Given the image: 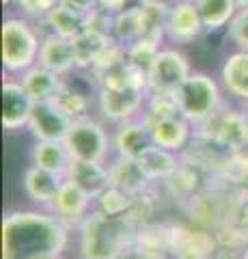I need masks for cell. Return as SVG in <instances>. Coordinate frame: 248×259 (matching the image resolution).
I'll return each instance as SVG.
<instances>
[{
    "instance_id": "d590c367",
    "label": "cell",
    "mask_w": 248,
    "mask_h": 259,
    "mask_svg": "<svg viewBox=\"0 0 248 259\" xmlns=\"http://www.w3.org/2000/svg\"><path fill=\"white\" fill-rule=\"evenodd\" d=\"M229 37L239 50L248 52V7L246 9H239L235 13V18L229 24Z\"/></svg>"
},
{
    "instance_id": "b9f144b4",
    "label": "cell",
    "mask_w": 248,
    "mask_h": 259,
    "mask_svg": "<svg viewBox=\"0 0 248 259\" xmlns=\"http://www.w3.org/2000/svg\"><path fill=\"white\" fill-rule=\"evenodd\" d=\"M242 259H248V244H246L244 250H242Z\"/></svg>"
},
{
    "instance_id": "44dd1931",
    "label": "cell",
    "mask_w": 248,
    "mask_h": 259,
    "mask_svg": "<svg viewBox=\"0 0 248 259\" xmlns=\"http://www.w3.org/2000/svg\"><path fill=\"white\" fill-rule=\"evenodd\" d=\"M22 84L28 91V95L33 97V102L39 104V102H54V97L59 95L61 87L65 82L61 80L59 74H54V71L45 69L43 65L37 63L28 71H24Z\"/></svg>"
},
{
    "instance_id": "d4e9b609",
    "label": "cell",
    "mask_w": 248,
    "mask_h": 259,
    "mask_svg": "<svg viewBox=\"0 0 248 259\" xmlns=\"http://www.w3.org/2000/svg\"><path fill=\"white\" fill-rule=\"evenodd\" d=\"M33 164L45 171L65 175L71 164V156L65 147V143H52V141H37L33 149Z\"/></svg>"
},
{
    "instance_id": "52a82bcc",
    "label": "cell",
    "mask_w": 248,
    "mask_h": 259,
    "mask_svg": "<svg viewBox=\"0 0 248 259\" xmlns=\"http://www.w3.org/2000/svg\"><path fill=\"white\" fill-rule=\"evenodd\" d=\"M218 250L214 231L169 223V255L173 259H214Z\"/></svg>"
},
{
    "instance_id": "e0dca14e",
    "label": "cell",
    "mask_w": 248,
    "mask_h": 259,
    "mask_svg": "<svg viewBox=\"0 0 248 259\" xmlns=\"http://www.w3.org/2000/svg\"><path fill=\"white\" fill-rule=\"evenodd\" d=\"M39 65H43L45 69H50L59 76L76 69V56H74V44H71V39L59 37L54 32L43 37L41 48H39Z\"/></svg>"
},
{
    "instance_id": "3957f363",
    "label": "cell",
    "mask_w": 248,
    "mask_h": 259,
    "mask_svg": "<svg viewBox=\"0 0 248 259\" xmlns=\"http://www.w3.org/2000/svg\"><path fill=\"white\" fill-rule=\"evenodd\" d=\"M175 102L181 115L190 123L199 125L220 110V89L214 78L196 71V74H190L175 91Z\"/></svg>"
},
{
    "instance_id": "7402d4cb",
    "label": "cell",
    "mask_w": 248,
    "mask_h": 259,
    "mask_svg": "<svg viewBox=\"0 0 248 259\" xmlns=\"http://www.w3.org/2000/svg\"><path fill=\"white\" fill-rule=\"evenodd\" d=\"M140 37L147 41L160 44L166 35V24H169L171 7L162 3V0H145L140 7Z\"/></svg>"
},
{
    "instance_id": "f35d334b",
    "label": "cell",
    "mask_w": 248,
    "mask_h": 259,
    "mask_svg": "<svg viewBox=\"0 0 248 259\" xmlns=\"http://www.w3.org/2000/svg\"><path fill=\"white\" fill-rule=\"evenodd\" d=\"M63 7H67L69 11L80 13V15H86L91 9L97 7V0H61Z\"/></svg>"
},
{
    "instance_id": "8fae6325",
    "label": "cell",
    "mask_w": 248,
    "mask_h": 259,
    "mask_svg": "<svg viewBox=\"0 0 248 259\" xmlns=\"http://www.w3.org/2000/svg\"><path fill=\"white\" fill-rule=\"evenodd\" d=\"M147 123L154 145L169 151H183L192 141V130L190 121L183 115H173V117H142Z\"/></svg>"
},
{
    "instance_id": "f6af8a7d",
    "label": "cell",
    "mask_w": 248,
    "mask_h": 259,
    "mask_svg": "<svg viewBox=\"0 0 248 259\" xmlns=\"http://www.w3.org/2000/svg\"><path fill=\"white\" fill-rule=\"evenodd\" d=\"M246 115H248V112H246Z\"/></svg>"
},
{
    "instance_id": "484cf974",
    "label": "cell",
    "mask_w": 248,
    "mask_h": 259,
    "mask_svg": "<svg viewBox=\"0 0 248 259\" xmlns=\"http://www.w3.org/2000/svg\"><path fill=\"white\" fill-rule=\"evenodd\" d=\"M196 7L201 13L205 32H216L229 26L235 13L239 11L237 0H201Z\"/></svg>"
},
{
    "instance_id": "ac0fdd59",
    "label": "cell",
    "mask_w": 248,
    "mask_h": 259,
    "mask_svg": "<svg viewBox=\"0 0 248 259\" xmlns=\"http://www.w3.org/2000/svg\"><path fill=\"white\" fill-rule=\"evenodd\" d=\"M91 201L93 199L84 190H80L76 184L65 180L57 194V199H54V203H52V212L65 225H78L86 218L84 214H86V209H89Z\"/></svg>"
},
{
    "instance_id": "ba28073f",
    "label": "cell",
    "mask_w": 248,
    "mask_h": 259,
    "mask_svg": "<svg viewBox=\"0 0 248 259\" xmlns=\"http://www.w3.org/2000/svg\"><path fill=\"white\" fill-rule=\"evenodd\" d=\"M69 151L71 160H89V162H104L108 153V136L104 127L93 119L74 121L67 132V139L63 141Z\"/></svg>"
},
{
    "instance_id": "cb8c5ba5",
    "label": "cell",
    "mask_w": 248,
    "mask_h": 259,
    "mask_svg": "<svg viewBox=\"0 0 248 259\" xmlns=\"http://www.w3.org/2000/svg\"><path fill=\"white\" fill-rule=\"evenodd\" d=\"M142 171L147 173V177L151 182H158V180H169V177L177 171L181 160L175 156V151H169V149H162L154 145L151 149H147L142 156L138 158Z\"/></svg>"
},
{
    "instance_id": "ab89813d",
    "label": "cell",
    "mask_w": 248,
    "mask_h": 259,
    "mask_svg": "<svg viewBox=\"0 0 248 259\" xmlns=\"http://www.w3.org/2000/svg\"><path fill=\"white\" fill-rule=\"evenodd\" d=\"M136 259H173L169 253H136Z\"/></svg>"
},
{
    "instance_id": "30bf717a",
    "label": "cell",
    "mask_w": 248,
    "mask_h": 259,
    "mask_svg": "<svg viewBox=\"0 0 248 259\" xmlns=\"http://www.w3.org/2000/svg\"><path fill=\"white\" fill-rule=\"evenodd\" d=\"M71 121L54 102H39L35 104L28 119V130L37 141H52L63 143L67 139V132L71 127Z\"/></svg>"
},
{
    "instance_id": "7a4b0ae2",
    "label": "cell",
    "mask_w": 248,
    "mask_h": 259,
    "mask_svg": "<svg viewBox=\"0 0 248 259\" xmlns=\"http://www.w3.org/2000/svg\"><path fill=\"white\" fill-rule=\"evenodd\" d=\"M136 231L127 216H108L97 209L80 223V257L123 259L134 253Z\"/></svg>"
},
{
    "instance_id": "f1b7e54d",
    "label": "cell",
    "mask_w": 248,
    "mask_h": 259,
    "mask_svg": "<svg viewBox=\"0 0 248 259\" xmlns=\"http://www.w3.org/2000/svg\"><path fill=\"white\" fill-rule=\"evenodd\" d=\"M218 182L231 186V188H246V184H248V149L227 153L225 164H222L220 175H218Z\"/></svg>"
},
{
    "instance_id": "603a6c76",
    "label": "cell",
    "mask_w": 248,
    "mask_h": 259,
    "mask_svg": "<svg viewBox=\"0 0 248 259\" xmlns=\"http://www.w3.org/2000/svg\"><path fill=\"white\" fill-rule=\"evenodd\" d=\"M220 78L231 95L248 102V52L237 50L229 54L225 63H222Z\"/></svg>"
},
{
    "instance_id": "d6a6232c",
    "label": "cell",
    "mask_w": 248,
    "mask_h": 259,
    "mask_svg": "<svg viewBox=\"0 0 248 259\" xmlns=\"http://www.w3.org/2000/svg\"><path fill=\"white\" fill-rule=\"evenodd\" d=\"M54 104L65 112V115L71 121H80V119H86V112H89V97L84 93L71 89L69 84H63L59 95L54 97Z\"/></svg>"
},
{
    "instance_id": "8992f818",
    "label": "cell",
    "mask_w": 248,
    "mask_h": 259,
    "mask_svg": "<svg viewBox=\"0 0 248 259\" xmlns=\"http://www.w3.org/2000/svg\"><path fill=\"white\" fill-rule=\"evenodd\" d=\"M149 97V84L145 82H123V84H108L97 89V106L100 112L108 121H130L136 112H140L142 104Z\"/></svg>"
},
{
    "instance_id": "836d02e7",
    "label": "cell",
    "mask_w": 248,
    "mask_h": 259,
    "mask_svg": "<svg viewBox=\"0 0 248 259\" xmlns=\"http://www.w3.org/2000/svg\"><path fill=\"white\" fill-rule=\"evenodd\" d=\"M97 209L108 216H125L130 212L132 207V201H134V194L125 192L121 188H115V186H110V188L100 194L97 199Z\"/></svg>"
},
{
    "instance_id": "277c9868",
    "label": "cell",
    "mask_w": 248,
    "mask_h": 259,
    "mask_svg": "<svg viewBox=\"0 0 248 259\" xmlns=\"http://www.w3.org/2000/svg\"><path fill=\"white\" fill-rule=\"evenodd\" d=\"M194 136L216 143L225 151H246L248 149V115L242 110L220 108L216 115L199 123Z\"/></svg>"
},
{
    "instance_id": "60d3db41",
    "label": "cell",
    "mask_w": 248,
    "mask_h": 259,
    "mask_svg": "<svg viewBox=\"0 0 248 259\" xmlns=\"http://www.w3.org/2000/svg\"><path fill=\"white\" fill-rule=\"evenodd\" d=\"M237 5H239V9H246V7H248V0H237Z\"/></svg>"
},
{
    "instance_id": "7c38bea8",
    "label": "cell",
    "mask_w": 248,
    "mask_h": 259,
    "mask_svg": "<svg viewBox=\"0 0 248 259\" xmlns=\"http://www.w3.org/2000/svg\"><path fill=\"white\" fill-rule=\"evenodd\" d=\"M35 108L33 97L24 89L22 82L7 80L3 84V125L9 132H15L24 125H28L30 112Z\"/></svg>"
},
{
    "instance_id": "74e56055",
    "label": "cell",
    "mask_w": 248,
    "mask_h": 259,
    "mask_svg": "<svg viewBox=\"0 0 248 259\" xmlns=\"http://www.w3.org/2000/svg\"><path fill=\"white\" fill-rule=\"evenodd\" d=\"M145 0H97V5L102 9H108L110 13H121L125 9H132V7H140Z\"/></svg>"
},
{
    "instance_id": "4316f807",
    "label": "cell",
    "mask_w": 248,
    "mask_h": 259,
    "mask_svg": "<svg viewBox=\"0 0 248 259\" xmlns=\"http://www.w3.org/2000/svg\"><path fill=\"white\" fill-rule=\"evenodd\" d=\"M110 41H113V37L91 32V30H84L82 35L71 39V44H74V56H76V69H91L93 63L106 50V46Z\"/></svg>"
},
{
    "instance_id": "2e32d148",
    "label": "cell",
    "mask_w": 248,
    "mask_h": 259,
    "mask_svg": "<svg viewBox=\"0 0 248 259\" xmlns=\"http://www.w3.org/2000/svg\"><path fill=\"white\" fill-rule=\"evenodd\" d=\"M108 175H110V186L121 188L130 194H138L151 188V182L147 173L142 171L140 162L136 158H125V156H117L113 162L108 164Z\"/></svg>"
},
{
    "instance_id": "e575fe53",
    "label": "cell",
    "mask_w": 248,
    "mask_h": 259,
    "mask_svg": "<svg viewBox=\"0 0 248 259\" xmlns=\"http://www.w3.org/2000/svg\"><path fill=\"white\" fill-rule=\"evenodd\" d=\"M113 22H115V13H110L108 9H102V7L97 5L95 9H91L84 15V30L113 37L110 35V32H113Z\"/></svg>"
},
{
    "instance_id": "83f0119b",
    "label": "cell",
    "mask_w": 248,
    "mask_h": 259,
    "mask_svg": "<svg viewBox=\"0 0 248 259\" xmlns=\"http://www.w3.org/2000/svg\"><path fill=\"white\" fill-rule=\"evenodd\" d=\"M45 22L54 35L65 37V39H76L78 35L84 32V15L69 11L61 3L45 15Z\"/></svg>"
},
{
    "instance_id": "5b68a950",
    "label": "cell",
    "mask_w": 248,
    "mask_h": 259,
    "mask_svg": "<svg viewBox=\"0 0 248 259\" xmlns=\"http://www.w3.org/2000/svg\"><path fill=\"white\" fill-rule=\"evenodd\" d=\"M39 39L24 20L11 18L3 24V65L7 71H28L39 61Z\"/></svg>"
},
{
    "instance_id": "ee69618b",
    "label": "cell",
    "mask_w": 248,
    "mask_h": 259,
    "mask_svg": "<svg viewBox=\"0 0 248 259\" xmlns=\"http://www.w3.org/2000/svg\"><path fill=\"white\" fill-rule=\"evenodd\" d=\"M13 3V0H3V5H11Z\"/></svg>"
},
{
    "instance_id": "f546056e",
    "label": "cell",
    "mask_w": 248,
    "mask_h": 259,
    "mask_svg": "<svg viewBox=\"0 0 248 259\" xmlns=\"http://www.w3.org/2000/svg\"><path fill=\"white\" fill-rule=\"evenodd\" d=\"M110 35H113L115 41L123 44V46L138 41V37H140V11H138V7H132V9L117 13Z\"/></svg>"
},
{
    "instance_id": "8d00e7d4",
    "label": "cell",
    "mask_w": 248,
    "mask_h": 259,
    "mask_svg": "<svg viewBox=\"0 0 248 259\" xmlns=\"http://www.w3.org/2000/svg\"><path fill=\"white\" fill-rule=\"evenodd\" d=\"M20 5V9L30 15V18H45L61 0H15Z\"/></svg>"
},
{
    "instance_id": "6da1fadb",
    "label": "cell",
    "mask_w": 248,
    "mask_h": 259,
    "mask_svg": "<svg viewBox=\"0 0 248 259\" xmlns=\"http://www.w3.org/2000/svg\"><path fill=\"white\" fill-rule=\"evenodd\" d=\"M67 225L41 212H11L3 221V259H61Z\"/></svg>"
},
{
    "instance_id": "4dcf8cb0",
    "label": "cell",
    "mask_w": 248,
    "mask_h": 259,
    "mask_svg": "<svg viewBox=\"0 0 248 259\" xmlns=\"http://www.w3.org/2000/svg\"><path fill=\"white\" fill-rule=\"evenodd\" d=\"M158 54H160V44L147 41V39H138V41L127 46V65L134 67L136 71H140V74L149 76Z\"/></svg>"
},
{
    "instance_id": "d6986e66",
    "label": "cell",
    "mask_w": 248,
    "mask_h": 259,
    "mask_svg": "<svg viewBox=\"0 0 248 259\" xmlns=\"http://www.w3.org/2000/svg\"><path fill=\"white\" fill-rule=\"evenodd\" d=\"M115 147L119 156L125 158H136L138 160L147 149L154 147V139L145 121H123L119 123V130L115 134Z\"/></svg>"
},
{
    "instance_id": "9c48e42d",
    "label": "cell",
    "mask_w": 248,
    "mask_h": 259,
    "mask_svg": "<svg viewBox=\"0 0 248 259\" xmlns=\"http://www.w3.org/2000/svg\"><path fill=\"white\" fill-rule=\"evenodd\" d=\"M188 76H190V65L186 56L177 50H160L154 67H151L147 76L149 93L175 95V91L183 84V80Z\"/></svg>"
},
{
    "instance_id": "ffe728a7",
    "label": "cell",
    "mask_w": 248,
    "mask_h": 259,
    "mask_svg": "<svg viewBox=\"0 0 248 259\" xmlns=\"http://www.w3.org/2000/svg\"><path fill=\"white\" fill-rule=\"evenodd\" d=\"M63 182H65V175L45 171V168H39L35 164L26 168V173H24V190H26L28 197L39 205L52 207Z\"/></svg>"
},
{
    "instance_id": "4fadbf2b",
    "label": "cell",
    "mask_w": 248,
    "mask_h": 259,
    "mask_svg": "<svg viewBox=\"0 0 248 259\" xmlns=\"http://www.w3.org/2000/svg\"><path fill=\"white\" fill-rule=\"evenodd\" d=\"M205 32L199 7L192 3H175L171 7L169 24H166V35L175 44H192Z\"/></svg>"
},
{
    "instance_id": "1f68e13d",
    "label": "cell",
    "mask_w": 248,
    "mask_h": 259,
    "mask_svg": "<svg viewBox=\"0 0 248 259\" xmlns=\"http://www.w3.org/2000/svg\"><path fill=\"white\" fill-rule=\"evenodd\" d=\"M156 209H158V197H156V190H154V188H147L145 192L134 194L132 207H130V212H127L125 216L134 223L136 229H140V227H147V225L154 223Z\"/></svg>"
},
{
    "instance_id": "5bb4252c",
    "label": "cell",
    "mask_w": 248,
    "mask_h": 259,
    "mask_svg": "<svg viewBox=\"0 0 248 259\" xmlns=\"http://www.w3.org/2000/svg\"><path fill=\"white\" fill-rule=\"evenodd\" d=\"M65 180L76 184L80 190H84L91 199H97L110 188V175L108 166L102 162H89V160H71V164L65 173Z\"/></svg>"
},
{
    "instance_id": "9a60e30c",
    "label": "cell",
    "mask_w": 248,
    "mask_h": 259,
    "mask_svg": "<svg viewBox=\"0 0 248 259\" xmlns=\"http://www.w3.org/2000/svg\"><path fill=\"white\" fill-rule=\"evenodd\" d=\"M205 177L207 175L203 171H199L196 166L181 162L177 171H175L169 180H164V190L171 199L179 201V203L186 207L199 192H203L207 186H212V184H205Z\"/></svg>"
},
{
    "instance_id": "7bdbcfd3",
    "label": "cell",
    "mask_w": 248,
    "mask_h": 259,
    "mask_svg": "<svg viewBox=\"0 0 248 259\" xmlns=\"http://www.w3.org/2000/svg\"><path fill=\"white\" fill-rule=\"evenodd\" d=\"M179 3H192V5H199L201 0H179Z\"/></svg>"
}]
</instances>
